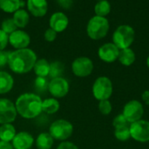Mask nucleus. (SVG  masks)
I'll return each mask as SVG.
<instances>
[{
	"label": "nucleus",
	"instance_id": "40",
	"mask_svg": "<svg viewBox=\"0 0 149 149\" xmlns=\"http://www.w3.org/2000/svg\"><path fill=\"white\" fill-rule=\"evenodd\" d=\"M97 1H101V0H97Z\"/></svg>",
	"mask_w": 149,
	"mask_h": 149
},
{
	"label": "nucleus",
	"instance_id": "5",
	"mask_svg": "<svg viewBox=\"0 0 149 149\" xmlns=\"http://www.w3.org/2000/svg\"><path fill=\"white\" fill-rule=\"evenodd\" d=\"M113 83L107 76L98 77L93 85V97L99 100H107L113 94Z\"/></svg>",
	"mask_w": 149,
	"mask_h": 149
},
{
	"label": "nucleus",
	"instance_id": "21",
	"mask_svg": "<svg viewBox=\"0 0 149 149\" xmlns=\"http://www.w3.org/2000/svg\"><path fill=\"white\" fill-rule=\"evenodd\" d=\"M12 19L17 28H24L29 23L30 17L26 11L23 9H18L17 11L14 12Z\"/></svg>",
	"mask_w": 149,
	"mask_h": 149
},
{
	"label": "nucleus",
	"instance_id": "6",
	"mask_svg": "<svg viewBox=\"0 0 149 149\" xmlns=\"http://www.w3.org/2000/svg\"><path fill=\"white\" fill-rule=\"evenodd\" d=\"M73 133L72 125L65 119H58L54 121L50 128L49 133L54 140L65 141L72 136Z\"/></svg>",
	"mask_w": 149,
	"mask_h": 149
},
{
	"label": "nucleus",
	"instance_id": "29",
	"mask_svg": "<svg viewBox=\"0 0 149 149\" xmlns=\"http://www.w3.org/2000/svg\"><path fill=\"white\" fill-rule=\"evenodd\" d=\"M113 107L111 102L107 100H102L99 103V111L103 115H109L112 112Z\"/></svg>",
	"mask_w": 149,
	"mask_h": 149
},
{
	"label": "nucleus",
	"instance_id": "3",
	"mask_svg": "<svg viewBox=\"0 0 149 149\" xmlns=\"http://www.w3.org/2000/svg\"><path fill=\"white\" fill-rule=\"evenodd\" d=\"M109 31V22L107 18L94 16L87 24L86 32L89 38L94 40H99L107 36Z\"/></svg>",
	"mask_w": 149,
	"mask_h": 149
},
{
	"label": "nucleus",
	"instance_id": "30",
	"mask_svg": "<svg viewBox=\"0 0 149 149\" xmlns=\"http://www.w3.org/2000/svg\"><path fill=\"white\" fill-rule=\"evenodd\" d=\"M35 88L38 90L40 91H45L46 89H48L49 86V81L47 80L46 77H42V76H38L34 82Z\"/></svg>",
	"mask_w": 149,
	"mask_h": 149
},
{
	"label": "nucleus",
	"instance_id": "31",
	"mask_svg": "<svg viewBox=\"0 0 149 149\" xmlns=\"http://www.w3.org/2000/svg\"><path fill=\"white\" fill-rule=\"evenodd\" d=\"M113 126L114 129H116V128H119V127L129 126V123L127 122V120L126 119V118L124 117V115L121 113V114L117 115L113 119Z\"/></svg>",
	"mask_w": 149,
	"mask_h": 149
},
{
	"label": "nucleus",
	"instance_id": "7",
	"mask_svg": "<svg viewBox=\"0 0 149 149\" xmlns=\"http://www.w3.org/2000/svg\"><path fill=\"white\" fill-rule=\"evenodd\" d=\"M131 138L134 141L146 143L149 141V121L140 119L129 126Z\"/></svg>",
	"mask_w": 149,
	"mask_h": 149
},
{
	"label": "nucleus",
	"instance_id": "27",
	"mask_svg": "<svg viewBox=\"0 0 149 149\" xmlns=\"http://www.w3.org/2000/svg\"><path fill=\"white\" fill-rule=\"evenodd\" d=\"M63 71H64V65L60 61H53L50 63L49 76L52 77V79L61 77L60 76L63 73Z\"/></svg>",
	"mask_w": 149,
	"mask_h": 149
},
{
	"label": "nucleus",
	"instance_id": "1",
	"mask_svg": "<svg viewBox=\"0 0 149 149\" xmlns=\"http://www.w3.org/2000/svg\"><path fill=\"white\" fill-rule=\"evenodd\" d=\"M36 61V54L30 48H24L10 53L8 65L14 73L25 74L33 69Z\"/></svg>",
	"mask_w": 149,
	"mask_h": 149
},
{
	"label": "nucleus",
	"instance_id": "13",
	"mask_svg": "<svg viewBox=\"0 0 149 149\" xmlns=\"http://www.w3.org/2000/svg\"><path fill=\"white\" fill-rule=\"evenodd\" d=\"M31 38L27 32L22 30H16L9 35V43L16 49L27 48L30 45Z\"/></svg>",
	"mask_w": 149,
	"mask_h": 149
},
{
	"label": "nucleus",
	"instance_id": "25",
	"mask_svg": "<svg viewBox=\"0 0 149 149\" xmlns=\"http://www.w3.org/2000/svg\"><path fill=\"white\" fill-rule=\"evenodd\" d=\"M94 11L96 16L106 18V16H107L111 11V4L107 0L98 1L94 6Z\"/></svg>",
	"mask_w": 149,
	"mask_h": 149
},
{
	"label": "nucleus",
	"instance_id": "26",
	"mask_svg": "<svg viewBox=\"0 0 149 149\" xmlns=\"http://www.w3.org/2000/svg\"><path fill=\"white\" fill-rule=\"evenodd\" d=\"M114 136L120 141H127L131 138L129 126H122L114 129Z\"/></svg>",
	"mask_w": 149,
	"mask_h": 149
},
{
	"label": "nucleus",
	"instance_id": "33",
	"mask_svg": "<svg viewBox=\"0 0 149 149\" xmlns=\"http://www.w3.org/2000/svg\"><path fill=\"white\" fill-rule=\"evenodd\" d=\"M57 38V32L52 28H48L45 32V39L48 42H52Z\"/></svg>",
	"mask_w": 149,
	"mask_h": 149
},
{
	"label": "nucleus",
	"instance_id": "10",
	"mask_svg": "<svg viewBox=\"0 0 149 149\" xmlns=\"http://www.w3.org/2000/svg\"><path fill=\"white\" fill-rule=\"evenodd\" d=\"M15 105L9 99L0 98V124H10L17 117Z\"/></svg>",
	"mask_w": 149,
	"mask_h": 149
},
{
	"label": "nucleus",
	"instance_id": "19",
	"mask_svg": "<svg viewBox=\"0 0 149 149\" xmlns=\"http://www.w3.org/2000/svg\"><path fill=\"white\" fill-rule=\"evenodd\" d=\"M22 6L24 2L21 0H0V9L4 12L14 13Z\"/></svg>",
	"mask_w": 149,
	"mask_h": 149
},
{
	"label": "nucleus",
	"instance_id": "32",
	"mask_svg": "<svg viewBox=\"0 0 149 149\" xmlns=\"http://www.w3.org/2000/svg\"><path fill=\"white\" fill-rule=\"evenodd\" d=\"M9 42V35L0 29V51H3Z\"/></svg>",
	"mask_w": 149,
	"mask_h": 149
},
{
	"label": "nucleus",
	"instance_id": "18",
	"mask_svg": "<svg viewBox=\"0 0 149 149\" xmlns=\"http://www.w3.org/2000/svg\"><path fill=\"white\" fill-rule=\"evenodd\" d=\"M14 80L12 76L4 71H0V94H5L13 88Z\"/></svg>",
	"mask_w": 149,
	"mask_h": 149
},
{
	"label": "nucleus",
	"instance_id": "34",
	"mask_svg": "<svg viewBox=\"0 0 149 149\" xmlns=\"http://www.w3.org/2000/svg\"><path fill=\"white\" fill-rule=\"evenodd\" d=\"M10 52L6 51H0V67H3L6 64H8L9 61V55Z\"/></svg>",
	"mask_w": 149,
	"mask_h": 149
},
{
	"label": "nucleus",
	"instance_id": "37",
	"mask_svg": "<svg viewBox=\"0 0 149 149\" xmlns=\"http://www.w3.org/2000/svg\"><path fill=\"white\" fill-rule=\"evenodd\" d=\"M141 98H142V100L144 101V103H145L147 105H148L149 106V90H145V91L142 93Z\"/></svg>",
	"mask_w": 149,
	"mask_h": 149
},
{
	"label": "nucleus",
	"instance_id": "8",
	"mask_svg": "<svg viewBox=\"0 0 149 149\" xmlns=\"http://www.w3.org/2000/svg\"><path fill=\"white\" fill-rule=\"evenodd\" d=\"M122 114L129 124L136 122L140 119H142L144 114L143 105L138 100H131L125 105Z\"/></svg>",
	"mask_w": 149,
	"mask_h": 149
},
{
	"label": "nucleus",
	"instance_id": "4",
	"mask_svg": "<svg viewBox=\"0 0 149 149\" xmlns=\"http://www.w3.org/2000/svg\"><path fill=\"white\" fill-rule=\"evenodd\" d=\"M135 39L134 29L128 25H121L117 27L113 34V43L120 49L130 47Z\"/></svg>",
	"mask_w": 149,
	"mask_h": 149
},
{
	"label": "nucleus",
	"instance_id": "28",
	"mask_svg": "<svg viewBox=\"0 0 149 149\" xmlns=\"http://www.w3.org/2000/svg\"><path fill=\"white\" fill-rule=\"evenodd\" d=\"M1 26H2L1 30L3 31L6 34H10L13 32H15L16 30H17V27L12 18H7L5 20H3Z\"/></svg>",
	"mask_w": 149,
	"mask_h": 149
},
{
	"label": "nucleus",
	"instance_id": "36",
	"mask_svg": "<svg viewBox=\"0 0 149 149\" xmlns=\"http://www.w3.org/2000/svg\"><path fill=\"white\" fill-rule=\"evenodd\" d=\"M57 2L64 9H69L72 4V0H57Z\"/></svg>",
	"mask_w": 149,
	"mask_h": 149
},
{
	"label": "nucleus",
	"instance_id": "17",
	"mask_svg": "<svg viewBox=\"0 0 149 149\" xmlns=\"http://www.w3.org/2000/svg\"><path fill=\"white\" fill-rule=\"evenodd\" d=\"M118 60L122 65H124L126 67H129L134 63V61L136 60V55H135V53L134 52V50L131 49L130 47H128V48L120 50Z\"/></svg>",
	"mask_w": 149,
	"mask_h": 149
},
{
	"label": "nucleus",
	"instance_id": "22",
	"mask_svg": "<svg viewBox=\"0 0 149 149\" xmlns=\"http://www.w3.org/2000/svg\"><path fill=\"white\" fill-rule=\"evenodd\" d=\"M16 135V130L11 124H3L0 126V141L4 142L12 141Z\"/></svg>",
	"mask_w": 149,
	"mask_h": 149
},
{
	"label": "nucleus",
	"instance_id": "20",
	"mask_svg": "<svg viewBox=\"0 0 149 149\" xmlns=\"http://www.w3.org/2000/svg\"><path fill=\"white\" fill-rule=\"evenodd\" d=\"M53 142L54 139L49 133H41L36 140V147L38 149H51Z\"/></svg>",
	"mask_w": 149,
	"mask_h": 149
},
{
	"label": "nucleus",
	"instance_id": "9",
	"mask_svg": "<svg viewBox=\"0 0 149 149\" xmlns=\"http://www.w3.org/2000/svg\"><path fill=\"white\" fill-rule=\"evenodd\" d=\"M72 73L79 77H86L92 74L93 70V61L86 56L78 57L72 64Z\"/></svg>",
	"mask_w": 149,
	"mask_h": 149
},
{
	"label": "nucleus",
	"instance_id": "38",
	"mask_svg": "<svg viewBox=\"0 0 149 149\" xmlns=\"http://www.w3.org/2000/svg\"><path fill=\"white\" fill-rule=\"evenodd\" d=\"M0 149H14L10 142H4L0 141Z\"/></svg>",
	"mask_w": 149,
	"mask_h": 149
},
{
	"label": "nucleus",
	"instance_id": "35",
	"mask_svg": "<svg viewBox=\"0 0 149 149\" xmlns=\"http://www.w3.org/2000/svg\"><path fill=\"white\" fill-rule=\"evenodd\" d=\"M57 149H79V148H78L75 144H73V143H72V142H69V141H63V142H61V143L58 145V148Z\"/></svg>",
	"mask_w": 149,
	"mask_h": 149
},
{
	"label": "nucleus",
	"instance_id": "16",
	"mask_svg": "<svg viewBox=\"0 0 149 149\" xmlns=\"http://www.w3.org/2000/svg\"><path fill=\"white\" fill-rule=\"evenodd\" d=\"M27 8L34 17H43L47 12L48 4L46 0H28Z\"/></svg>",
	"mask_w": 149,
	"mask_h": 149
},
{
	"label": "nucleus",
	"instance_id": "15",
	"mask_svg": "<svg viewBox=\"0 0 149 149\" xmlns=\"http://www.w3.org/2000/svg\"><path fill=\"white\" fill-rule=\"evenodd\" d=\"M50 28L54 30L56 32H61L65 31L69 24L67 16L63 12H55L50 18Z\"/></svg>",
	"mask_w": 149,
	"mask_h": 149
},
{
	"label": "nucleus",
	"instance_id": "23",
	"mask_svg": "<svg viewBox=\"0 0 149 149\" xmlns=\"http://www.w3.org/2000/svg\"><path fill=\"white\" fill-rule=\"evenodd\" d=\"M34 72L38 76L46 77L50 72V63L45 59H40L36 61L33 67Z\"/></svg>",
	"mask_w": 149,
	"mask_h": 149
},
{
	"label": "nucleus",
	"instance_id": "2",
	"mask_svg": "<svg viewBox=\"0 0 149 149\" xmlns=\"http://www.w3.org/2000/svg\"><path fill=\"white\" fill-rule=\"evenodd\" d=\"M42 99L34 93H24L19 96L15 106L17 112L24 119H34L42 112Z\"/></svg>",
	"mask_w": 149,
	"mask_h": 149
},
{
	"label": "nucleus",
	"instance_id": "39",
	"mask_svg": "<svg viewBox=\"0 0 149 149\" xmlns=\"http://www.w3.org/2000/svg\"><path fill=\"white\" fill-rule=\"evenodd\" d=\"M147 66H148V68H149V55L148 57V59H147Z\"/></svg>",
	"mask_w": 149,
	"mask_h": 149
},
{
	"label": "nucleus",
	"instance_id": "14",
	"mask_svg": "<svg viewBox=\"0 0 149 149\" xmlns=\"http://www.w3.org/2000/svg\"><path fill=\"white\" fill-rule=\"evenodd\" d=\"M33 143V137L27 132H20L16 133L11 141V145L14 149H31Z\"/></svg>",
	"mask_w": 149,
	"mask_h": 149
},
{
	"label": "nucleus",
	"instance_id": "24",
	"mask_svg": "<svg viewBox=\"0 0 149 149\" xmlns=\"http://www.w3.org/2000/svg\"><path fill=\"white\" fill-rule=\"evenodd\" d=\"M58 110H59V103L54 97L46 98L42 102V112L47 114L56 113Z\"/></svg>",
	"mask_w": 149,
	"mask_h": 149
},
{
	"label": "nucleus",
	"instance_id": "12",
	"mask_svg": "<svg viewBox=\"0 0 149 149\" xmlns=\"http://www.w3.org/2000/svg\"><path fill=\"white\" fill-rule=\"evenodd\" d=\"M119 54L120 49L113 42L102 45L98 51V55L100 59L107 63H112L118 60Z\"/></svg>",
	"mask_w": 149,
	"mask_h": 149
},
{
	"label": "nucleus",
	"instance_id": "11",
	"mask_svg": "<svg viewBox=\"0 0 149 149\" xmlns=\"http://www.w3.org/2000/svg\"><path fill=\"white\" fill-rule=\"evenodd\" d=\"M48 90L54 98H60L67 95L69 91V83L63 77L53 78L49 82Z\"/></svg>",
	"mask_w": 149,
	"mask_h": 149
}]
</instances>
